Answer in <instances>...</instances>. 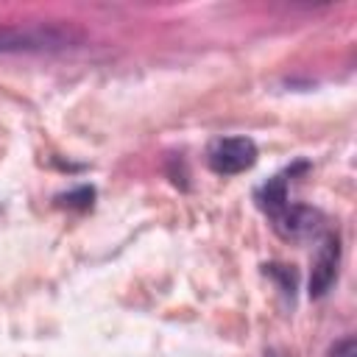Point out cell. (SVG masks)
I'll return each instance as SVG.
<instances>
[{
	"mask_svg": "<svg viewBox=\"0 0 357 357\" xmlns=\"http://www.w3.org/2000/svg\"><path fill=\"white\" fill-rule=\"evenodd\" d=\"M273 218H276V229L284 237H307L321 223V215L315 209H310V206H284Z\"/></svg>",
	"mask_w": 357,
	"mask_h": 357,
	"instance_id": "obj_4",
	"label": "cell"
},
{
	"mask_svg": "<svg viewBox=\"0 0 357 357\" xmlns=\"http://www.w3.org/2000/svg\"><path fill=\"white\" fill-rule=\"evenodd\" d=\"M287 176H290V170L282 173V176H276V178H271V181L257 192V201H259V206H262L265 212L279 215V212L287 206Z\"/></svg>",
	"mask_w": 357,
	"mask_h": 357,
	"instance_id": "obj_5",
	"label": "cell"
},
{
	"mask_svg": "<svg viewBox=\"0 0 357 357\" xmlns=\"http://www.w3.org/2000/svg\"><path fill=\"white\" fill-rule=\"evenodd\" d=\"M84 33L64 22H17L0 25V53H61L78 47Z\"/></svg>",
	"mask_w": 357,
	"mask_h": 357,
	"instance_id": "obj_1",
	"label": "cell"
},
{
	"mask_svg": "<svg viewBox=\"0 0 357 357\" xmlns=\"http://www.w3.org/2000/svg\"><path fill=\"white\" fill-rule=\"evenodd\" d=\"M337 265H340V240H337V234H326L315 254L312 273H310V296L312 298H321L332 287V282L337 276Z\"/></svg>",
	"mask_w": 357,
	"mask_h": 357,
	"instance_id": "obj_3",
	"label": "cell"
},
{
	"mask_svg": "<svg viewBox=\"0 0 357 357\" xmlns=\"http://www.w3.org/2000/svg\"><path fill=\"white\" fill-rule=\"evenodd\" d=\"M329 357H357V340L349 335L343 340H337L332 349H329Z\"/></svg>",
	"mask_w": 357,
	"mask_h": 357,
	"instance_id": "obj_6",
	"label": "cell"
},
{
	"mask_svg": "<svg viewBox=\"0 0 357 357\" xmlns=\"http://www.w3.org/2000/svg\"><path fill=\"white\" fill-rule=\"evenodd\" d=\"M206 162L220 176H237L257 162V145L251 137H220L209 145Z\"/></svg>",
	"mask_w": 357,
	"mask_h": 357,
	"instance_id": "obj_2",
	"label": "cell"
}]
</instances>
